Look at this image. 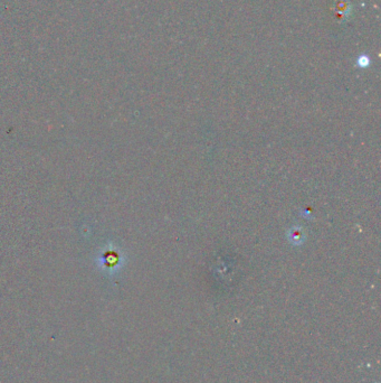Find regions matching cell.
Here are the masks:
<instances>
[{
	"label": "cell",
	"mask_w": 381,
	"mask_h": 383,
	"mask_svg": "<svg viewBox=\"0 0 381 383\" xmlns=\"http://www.w3.org/2000/svg\"><path fill=\"white\" fill-rule=\"evenodd\" d=\"M337 10H338V14L341 16V18L345 19V18H349V16L351 15L352 7L348 0H339L337 4Z\"/></svg>",
	"instance_id": "cell-1"
},
{
	"label": "cell",
	"mask_w": 381,
	"mask_h": 383,
	"mask_svg": "<svg viewBox=\"0 0 381 383\" xmlns=\"http://www.w3.org/2000/svg\"><path fill=\"white\" fill-rule=\"evenodd\" d=\"M369 64H370V60H369V57L367 55H361L359 59H358V65L361 67H366Z\"/></svg>",
	"instance_id": "cell-2"
}]
</instances>
